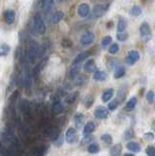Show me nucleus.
<instances>
[{"mask_svg":"<svg viewBox=\"0 0 155 156\" xmlns=\"http://www.w3.org/2000/svg\"><path fill=\"white\" fill-rule=\"evenodd\" d=\"M15 16H16V14L13 10H11V9L6 10L5 13H4V18H5L6 23L12 24L14 23V21H15Z\"/></svg>","mask_w":155,"mask_h":156,"instance_id":"9d476101","label":"nucleus"},{"mask_svg":"<svg viewBox=\"0 0 155 156\" xmlns=\"http://www.w3.org/2000/svg\"><path fill=\"white\" fill-rule=\"evenodd\" d=\"M144 138L147 140H152L154 138V136L152 133H146V134H144Z\"/></svg>","mask_w":155,"mask_h":156,"instance_id":"ea45409f","label":"nucleus"},{"mask_svg":"<svg viewBox=\"0 0 155 156\" xmlns=\"http://www.w3.org/2000/svg\"><path fill=\"white\" fill-rule=\"evenodd\" d=\"M83 118H84V116L82 114H77L75 116V124H76V126L79 127L81 125V123L83 122Z\"/></svg>","mask_w":155,"mask_h":156,"instance_id":"c9c22d12","label":"nucleus"},{"mask_svg":"<svg viewBox=\"0 0 155 156\" xmlns=\"http://www.w3.org/2000/svg\"><path fill=\"white\" fill-rule=\"evenodd\" d=\"M62 136L59 135V136L55 140V144L57 146H60V145H62Z\"/></svg>","mask_w":155,"mask_h":156,"instance_id":"58836bf2","label":"nucleus"},{"mask_svg":"<svg viewBox=\"0 0 155 156\" xmlns=\"http://www.w3.org/2000/svg\"><path fill=\"white\" fill-rule=\"evenodd\" d=\"M136 105H137V99H136V98H132V99H130V101L127 102V105L125 106V109L128 111L133 110L135 108Z\"/></svg>","mask_w":155,"mask_h":156,"instance_id":"b1692460","label":"nucleus"},{"mask_svg":"<svg viewBox=\"0 0 155 156\" xmlns=\"http://www.w3.org/2000/svg\"><path fill=\"white\" fill-rule=\"evenodd\" d=\"M93 78L97 81H104L105 80L106 78V73L104 71H101V70H98L94 73Z\"/></svg>","mask_w":155,"mask_h":156,"instance_id":"aec40b11","label":"nucleus"},{"mask_svg":"<svg viewBox=\"0 0 155 156\" xmlns=\"http://www.w3.org/2000/svg\"><path fill=\"white\" fill-rule=\"evenodd\" d=\"M77 13H78V15L80 17L82 18H85L89 15L90 13V7L88 4L86 3H82L80 4L78 6V9H77Z\"/></svg>","mask_w":155,"mask_h":156,"instance_id":"1a4fd4ad","label":"nucleus"},{"mask_svg":"<svg viewBox=\"0 0 155 156\" xmlns=\"http://www.w3.org/2000/svg\"><path fill=\"white\" fill-rule=\"evenodd\" d=\"M34 27H35V29L38 33L44 34L46 32V26H45L44 21H43L41 15L39 13H36L34 16Z\"/></svg>","mask_w":155,"mask_h":156,"instance_id":"7ed1b4c3","label":"nucleus"},{"mask_svg":"<svg viewBox=\"0 0 155 156\" xmlns=\"http://www.w3.org/2000/svg\"><path fill=\"white\" fill-rule=\"evenodd\" d=\"M108 6L105 4H98L93 8L92 10V16L94 18H100L103 17L104 15L105 14V12L107 11Z\"/></svg>","mask_w":155,"mask_h":156,"instance_id":"20e7f679","label":"nucleus"},{"mask_svg":"<svg viewBox=\"0 0 155 156\" xmlns=\"http://www.w3.org/2000/svg\"><path fill=\"white\" fill-rule=\"evenodd\" d=\"M101 140H103L104 143L106 144H110L111 143H112V138H111L110 135L104 134V135L101 136Z\"/></svg>","mask_w":155,"mask_h":156,"instance_id":"7c9ffc66","label":"nucleus"},{"mask_svg":"<svg viewBox=\"0 0 155 156\" xmlns=\"http://www.w3.org/2000/svg\"><path fill=\"white\" fill-rule=\"evenodd\" d=\"M94 40H95V34L92 31H86L85 33H83V35L81 36L80 43L82 45L87 46V45H90V44L93 43Z\"/></svg>","mask_w":155,"mask_h":156,"instance_id":"39448f33","label":"nucleus"},{"mask_svg":"<svg viewBox=\"0 0 155 156\" xmlns=\"http://www.w3.org/2000/svg\"><path fill=\"white\" fill-rule=\"evenodd\" d=\"M146 100L149 101V102H152L154 101V92L153 91H148L146 93Z\"/></svg>","mask_w":155,"mask_h":156,"instance_id":"4c0bfd02","label":"nucleus"},{"mask_svg":"<svg viewBox=\"0 0 155 156\" xmlns=\"http://www.w3.org/2000/svg\"><path fill=\"white\" fill-rule=\"evenodd\" d=\"M99 150H100V147L98 146V144H92L89 145V147H88V151L90 153H98L99 152Z\"/></svg>","mask_w":155,"mask_h":156,"instance_id":"c85d7f7f","label":"nucleus"},{"mask_svg":"<svg viewBox=\"0 0 155 156\" xmlns=\"http://www.w3.org/2000/svg\"><path fill=\"white\" fill-rule=\"evenodd\" d=\"M59 1H62V0H59Z\"/></svg>","mask_w":155,"mask_h":156,"instance_id":"a18cd8bd","label":"nucleus"},{"mask_svg":"<svg viewBox=\"0 0 155 156\" xmlns=\"http://www.w3.org/2000/svg\"><path fill=\"white\" fill-rule=\"evenodd\" d=\"M112 41V38L110 36H104L103 38V40H101V46L103 47H107L109 44Z\"/></svg>","mask_w":155,"mask_h":156,"instance_id":"2f4dec72","label":"nucleus"},{"mask_svg":"<svg viewBox=\"0 0 155 156\" xmlns=\"http://www.w3.org/2000/svg\"><path fill=\"white\" fill-rule=\"evenodd\" d=\"M96 63H95V61L94 60H89L88 62H85V65H84V71L85 72H94L96 70Z\"/></svg>","mask_w":155,"mask_h":156,"instance_id":"9b49d317","label":"nucleus"},{"mask_svg":"<svg viewBox=\"0 0 155 156\" xmlns=\"http://www.w3.org/2000/svg\"><path fill=\"white\" fill-rule=\"evenodd\" d=\"M42 7L44 11H51L54 7V0H42Z\"/></svg>","mask_w":155,"mask_h":156,"instance_id":"f3484780","label":"nucleus"},{"mask_svg":"<svg viewBox=\"0 0 155 156\" xmlns=\"http://www.w3.org/2000/svg\"><path fill=\"white\" fill-rule=\"evenodd\" d=\"M62 46L65 48H70L72 46V42L69 39H64V40L62 41Z\"/></svg>","mask_w":155,"mask_h":156,"instance_id":"e433bc0d","label":"nucleus"},{"mask_svg":"<svg viewBox=\"0 0 155 156\" xmlns=\"http://www.w3.org/2000/svg\"><path fill=\"white\" fill-rule=\"evenodd\" d=\"M95 130V124L94 122H88V123H86V125L84 126V129H83V133L84 135H89L91 133H93Z\"/></svg>","mask_w":155,"mask_h":156,"instance_id":"2eb2a0df","label":"nucleus"},{"mask_svg":"<svg viewBox=\"0 0 155 156\" xmlns=\"http://www.w3.org/2000/svg\"><path fill=\"white\" fill-rule=\"evenodd\" d=\"M62 17H64V14H62V12L61 11H58L54 14V16H53V19H52V21L54 23H59L61 22V20L62 19Z\"/></svg>","mask_w":155,"mask_h":156,"instance_id":"a878e982","label":"nucleus"},{"mask_svg":"<svg viewBox=\"0 0 155 156\" xmlns=\"http://www.w3.org/2000/svg\"><path fill=\"white\" fill-rule=\"evenodd\" d=\"M142 13H143L142 8H140L139 6H138V5H134V6L130 10V14L132 15L133 17H139L142 15Z\"/></svg>","mask_w":155,"mask_h":156,"instance_id":"412c9836","label":"nucleus"},{"mask_svg":"<svg viewBox=\"0 0 155 156\" xmlns=\"http://www.w3.org/2000/svg\"><path fill=\"white\" fill-rule=\"evenodd\" d=\"M118 51H119V45L117 43L111 44V45L109 46V48H108V52L110 54H116Z\"/></svg>","mask_w":155,"mask_h":156,"instance_id":"c756f323","label":"nucleus"},{"mask_svg":"<svg viewBox=\"0 0 155 156\" xmlns=\"http://www.w3.org/2000/svg\"><path fill=\"white\" fill-rule=\"evenodd\" d=\"M127 148L133 152H139L140 151V145L138 143H135V141H129L127 144Z\"/></svg>","mask_w":155,"mask_h":156,"instance_id":"dca6fc26","label":"nucleus"},{"mask_svg":"<svg viewBox=\"0 0 155 156\" xmlns=\"http://www.w3.org/2000/svg\"><path fill=\"white\" fill-rule=\"evenodd\" d=\"M145 152H146L147 156H155V147H154V146H151V145L147 146Z\"/></svg>","mask_w":155,"mask_h":156,"instance_id":"f704fd0d","label":"nucleus"},{"mask_svg":"<svg viewBox=\"0 0 155 156\" xmlns=\"http://www.w3.org/2000/svg\"><path fill=\"white\" fill-rule=\"evenodd\" d=\"M118 105H119V101L118 100H114V101H111L110 104H108V109L109 110H114L116 107L118 106Z\"/></svg>","mask_w":155,"mask_h":156,"instance_id":"72a5a7b5","label":"nucleus"},{"mask_svg":"<svg viewBox=\"0 0 155 156\" xmlns=\"http://www.w3.org/2000/svg\"><path fill=\"white\" fill-rule=\"evenodd\" d=\"M22 111L23 115L26 117L30 116V102H28L26 100H23L22 102Z\"/></svg>","mask_w":155,"mask_h":156,"instance_id":"4468645a","label":"nucleus"},{"mask_svg":"<svg viewBox=\"0 0 155 156\" xmlns=\"http://www.w3.org/2000/svg\"><path fill=\"white\" fill-rule=\"evenodd\" d=\"M89 56H90V53L89 52H83V53L79 54V55L75 58L74 63H80V62H82L84 60H86V58H88Z\"/></svg>","mask_w":155,"mask_h":156,"instance_id":"4be33fe9","label":"nucleus"},{"mask_svg":"<svg viewBox=\"0 0 155 156\" xmlns=\"http://www.w3.org/2000/svg\"><path fill=\"white\" fill-rule=\"evenodd\" d=\"M117 39L119 41H125V40H127V38H128V33L127 32H118L117 34Z\"/></svg>","mask_w":155,"mask_h":156,"instance_id":"473e14b6","label":"nucleus"},{"mask_svg":"<svg viewBox=\"0 0 155 156\" xmlns=\"http://www.w3.org/2000/svg\"><path fill=\"white\" fill-rule=\"evenodd\" d=\"M9 52H10V47L7 44H2L0 46V56H6Z\"/></svg>","mask_w":155,"mask_h":156,"instance_id":"bb28decb","label":"nucleus"},{"mask_svg":"<svg viewBox=\"0 0 155 156\" xmlns=\"http://www.w3.org/2000/svg\"><path fill=\"white\" fill-rule=\"evenodd\" d=\"M23 82H25V85L26 88H30V83H31V77H30V73L28 71V68L26 69L25 72V78H23Z\"/></svg>","mask_w":155,"mask_h":156,"instance_id":"393cba45","label":"nucleus"},{"mask_svg":"<svg viewBox=\"0 0 155 156\" xmlns=\"http://www.w3.org/2000/svg\"><path fill=\"white\" fill-rule=\"evenodd\" d=\"M140 38L143 42H148L151 39V29L147 23H143L139 27Z\"/></svg>","mask_w":155,"mask_h":156,"instance_id":"f257e3e1","label":"nucleus"},{"mask_svg":"<svg viewBox=\"0 0 155 156\" xmlns=\"http://www.w3.org/2000/svg\"><path fill=\"white\" fill-rule=\"evenodd\" d=\"M123 156H135V155L132 154V153H126V154H124Z\"/></svg>","mask_w":155,"mask_h":156,"instance_id":"37998d69","label":"nucleus"},{"mask_svg":"<svg viewBox=\"0 0 155 156\" xmlns=\"http://www.w3.org/2000/svg\"><path fill=\"white\" fill-rule=\"evenodd\" d=\"M65 140L69 144H73L77 141V133L75 129L69 128L65 133Z\"/></svg>","mask_w":155,"mask_h":156,"instance_id":"6e6552de","label":"nucleus"},{"mask_svg":"<svg viewBox=\"0 0 155 156\" xmlns=\"http://www.w3.org/2000/svg\"><path fill=\"white\" fill-rule=\"evenodd\" d=\"M125 74V67L124 66H118L116 67V69L114 70V78L118 79V78H121L122 76H124Z\"/></svg>","mask_w":155,"mask_h":156,"instance_id":"5701e85b","label":"nucleus"},{"mask_svg":"<svg viewBox=\"0 0 155 156\" xmlns=\"http://www.w3.org/2000/svg\"><path fill=\"white\" fill-rule=\"evenodd\" d=\"M121 152H122V144H114L110 148V156H120Z\"/></svg>","mask_w":155,"mask_h":156,"instance_id":"f8f14e48","label":"nucleus"},{"mask_svg":"<svg viewBox=\"0 0 155 156\" xmlns=\"http://www.w3.org/2000/svg\"><path fill=\"white\" fill-rule=\"evenodd\" d=\"M113 93H114V90L112 89V88H109V89L104 91L103 96H101V100H103V101H104V102L108 101L111 99V98H112Z\"/></svg>","mask_w":155,"mask_h":156,"instance_id":"ddd939ff","label":"nucleus"},{"mask_svg":"<svg viewBox=\"0 0 155 156\" xmlns=\"http://www.w3.org/2000/svg\"><path fill=\"white\" fill-rule=\"evenodd\" d=\"M76 95H77V93H75V94H73V95H71L70 96V99L69 100V104H72L74 101H75V99H76Z\"/></svg>","mask_w":155,"mask_h":156,"instance_id":"79ce46f5","label":"nucleus"},{"mask_svg":"<svg viewBox=\"0 0 155 156\" xmlns=\"http://www.w3.org/2000/svg\"><path fill=\"white\" fill-rule=\"evenodd\" d=\"M45 154V151L43 150V149H38L37 151H36V154H35V156H43Z\"/></svg>","mask_w":155,"mask_h":156,"instance_id":"a19ab883","label":"nucleus"},{"mask_svg":"<svg viewBox=\"0 0 155 156\" xmlns=\"http://www.w3.org/2000/svg\"><path fill=\"white\" fill-rule=\"evenodd\" d=\"M94 115L98 119H105L108 116V109L104 106H98L94 111Z\"/></svg>","mask_w":155,"mask_h":156,"instance_id":"423d86ee","label":"nucleus"},{"mask_svg":"<svg viewBox=\"0 0 155 156\" xmlns=\"http://www.w3.org/2000/svg\"><path fill=\"white\" fill-rule=\"evenodd\" d=\"M64 111V105H62V102L57 101L53 105V113L54 114H60Z\"/></svg>","mask_w":155,"mask_h":156,"instance_id":"6ab92c4d","label":"nucleus"},{"mask_svg":"<svg viewBox=\"0 0 155 156\" xmlns=\"http://www.w3.org/2000/svg\"><path fill=\"white\" fill-rule=\"evenodd\" d=\"M78 70H79V63H74L73 66H72V68H71V70H70V73H69L70 77L74 78L77 73H78Z\"/></svg>","mask_w":155,"mask_h":156,"instance_id":"cd10ccee","label":"nucleus"},{"mask_svg":"<svg viewBox=\"0 0 155 156\" xmlns=\"http://www.w3.org/2000/svg\"><path fill=\"white\" fill-rule=\"evenodd\" d=\"M152 128H153V130L155 131V121L153 122V124H152Z\"/></svg>","mask_w":155,"mask_h":156,"instance_id":"c03bdc74","label":"nucleus"},{"mask_svg":"<svg viewBox=\"0 0 155 156\" xmlns=\"http://www.w3.org/2000/svg\"><path fill=\"white\" fill-rule=\"evenodd\" d=\"M39 50H40V45L35 41H30L28 44V50H27V55L30 60H34L35 58H38L39 55Z\"/></svg>","mask_w":155,"mask_h":156,"instance_id":"f03ea898","label":"nucleus"},{"mask_svg":"<svg viewBox=\"0 0 155 156\" xmlns=\"http://www.w3.org/2000/svg\"><path fill=\"white\" fill-rule=\"evenodd\" d=\"M139 54L138 51H136V50H132V51H130L128 53V55L127 57H126V62L128 63V65L130 66H133L135 65V62L139 61Z\"/></svg>","mask_w":155,"mask_h":156,"instance_id":"0eeeda50","label":"nucleus"},{"mask_svg":"<svg viewBox=\"0 0 155 156\" xmlns=\"http://www.w3.org/2000/svg\"><path fill=\"white\" fill-rule=\"evenodd\" d=\"M127 27V20L125 18H120L117 23V30L118 32H123Z\"/></svg>","mask_w":155,"mask_h":156,"instance_id":"a211bd4d","label":"nucleus"}]
</instances>
